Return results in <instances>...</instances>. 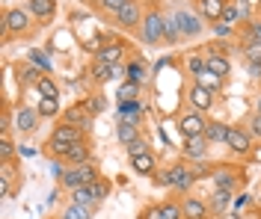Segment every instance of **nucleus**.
Listing matches in <instances>:
<instances>
[{
	"label": "nucleus",
	"instance_id": "nucleus-1",
	"mask_svg": "<svg viewBox=\"0 0 261 219\" xmlns=\"http://www.w3.org/2000/svg\"><path fill=\"white\" fill-rule=\"evenodd\" d=\"M140 36H143V42L146 45H158L163 39V12L158 6H151L143 18V24H140Z\"/></svg>",
	"mask_w": 261,
	"mask_h": 219
},
{
	"label": "nucleus",
	"instance_id": "nucleus-2",
	"mask_svg": "<svg viewBox=\"0 0 261 219\" xmlns=\"http://www.w3.org/2000/svg\"><path fill=\"white\" fill-rule=\"evenodd\" d=\"M98 181V172L95 166H71L68 172L63 175V184L68 186V190H77V186H92Z\"/></svg>",
	"mask_w": 261,
	"mask_h": 219
},
{
	"label": "nucleus",
	"instance_id": "nucleus-3",
	"mask_svg": "<svg viewBox=\"0 0 261 219\" xmlns=\"http://www.w3.org/2000/svg\"><path fill=\"white\" fill-rule=\"evenodd\" d=\"M3 30H6V36H24L30 30V12L21 9V6L9 9V12L3 15Z\"/></svg>",
	"mask_w": 261,
	"mask_h": 219
},
{
	"label": "nucleus",
	"instance_id": "nucleus-4",
	"mask_svg": "<svg viewBox=\"0 0 261 219\" xmlns=\"http://www.w3.org/2000/svg\"><path fill=\"white\" fill-rule=\"evenodd\" d=\"M175 18H178L181 36L196 39V36L202 33V15H199V12H193V9H184V6H175Z\"/></svg>",
	"mask_w": 261,
	"mask_h": 219
},
{
	"label": "nucleus",
	"instance_id": "nucleus-5",
	"mask_svg": "<svg viewBox=\"0 0 261 219\" xmlns=\"http://www.w3.org/2000/svg\"><path fill=\"white\" fill-rule=\"evenodd\" d=\"M161 181L163 184H169V186H175V190H181V193H187V190L193 186V181H196V172L193 169H187V166H172Z\"/></svg>",
	"mask_w": 261,
	"mask_h": 219
},
{
	"label": "nucleus",
	"instance_id": "nucleus-6",
	"mask_svg": "<svg viewBox=\"0 0 261 219\" xmlns=\"http://www.w3.org/2000/svg\"><path fill=\"white\" fill-rule=\"evenodd\" d=\"M205 128H208V121L199 116V113H184L178 118V131L184 134V139H190V136H205Z\"/></svg>",
	"mask_w": 261,
	"mask_h": 219
},
{
	"label": "nucleus",
	"instance_id": "nucleus-7",
	"mask_svg": "<svg viewBox=\"0 0 261 219\" xmlns=\"http://www.w3.org/2000/svg\"><path fill=\"white\" fill-rule=\"evenodd\" d=\"M214 184H217V190H231L234 193V186L244 181V175H241V169H228V166H220L211 172Z\"/></svg>",
	"mask_w": 261,
	"mask_h": 219
},
{
	"label": "nucleus",
	"instance_id": "nucleus-8",
	"mask_svg": "<svg viewBox=\"0 0 261 219\" xmlns=\"http://www.w3.org/2000/svg\"><path fill=\"white\" fill-rule=\"evenodd\" d=\"M89 154H92V145H89L86 139H81V142H74V145L68 148V154H65L63 160L68 166H86V163H89Z\"/></svg>",
	"mask_w": 261,
	"mask_h": 219
},
{
	"label": "nucleus",
	"instance_id": "nucleus-9",
	"mask_svg": "<svg viewBox=\"0 0 261 219\" xmlns=\"http://www.w3.org/2000/svg\"><path fill=\"white\" fill-rule=\"evenodd\" d=\"M140 18H146L143 9H140V0H128V3L122 6V12L116 15V21H119L122 27H140Z\"/></svg>",
	"mask_w": 261,
	"mask_h": 219
},
{
	"label": "nucleus",
	"instance_id": "nucleus-10",
	"mask_svg": "<svg viewBox=\"0 0 261 219\" xmlns=\"http://www.w3.org/2000/svg\"><path fill=\"white\" fill-rule=\"evenodd\" d=\"M50 139H57V142H63V145H74V142H81V139H83V131L77 128V124L63 121V124H57V131H54Z\"/></svg>",
	"mask_w": 261,
	"mask_h": 219
},
{
	"label": "nucleus",
	"instance_id": "nucleus-11",
	"mask_svg": "<svg viewBox=\"0 0 261 219\" xmlns=\"http://www.w3.org/2000/svg\"><path fill=\"white\" fill-rule=\"evenodd\" d=\"M163 42H166V45H178V42H181V30H178L175 9L163 12Z\"/></svg>",
	"mask_w": 261,
	"mask_h": 219
},
{
	"label": "nucleus",
	"instance_id": "nucleus-12",
	"mask_svg": "<svg viewBox=\"0 0 261 219\" xmlns=\"http://www.w3.org/2000/svg\"><path fill=\"white\" fill-rule=\"evenodd\" d=\"M187 101L193 104L196 113H205V110H211V107H214V92L202 89V86H193V89H190V95H187Z\"/></svg>",
	"mask_w": 261,
	"mask_h": 219
},
{
	"label": "nucleus",
	"instance_id": "nucleus-13",
	"mask_svg": "<svg viewBox=\"0 0 261 219\" xmlns=\"http://www.w3.org/2000/svg\"><path fill=\"white\" fill-rule=\"evenodd\" d=\"M196 6H199V15H202V18H208L211 24H217V21L223 18L226 0H196Z\"/></svg>",
	"mask_w": 261,
	"mask_h": 219
},
{
	"label": "nucleus",
	"instance_id": "nucleus-14",
	"mask_svg": "<svg viewBox=\"0 0 261 219\" xmlns=\"http://www.w3.org/2000/svg\"><path fill=\"white\" fill-rule=\"evenodd\" d=\"M122 53H125V42H110V45H104V48L95 53V62H110V66H119Z\"/></svg>",
	"mask_w": 261,
	"mask_h": 219
},
{
	"label": "nucleus",
	"instance_id": "nucleus-15",
	"mask_svg": "<svg viewBox=\"0 0 261 219\" xmlns=\"http://www.w3.org/2000/svg\"><path fill=\"white\" fill-rule=\"evenodd\" d=\"M65 121L68 124H77L81 131H86V128H92V113L86 110V104H77V107H71L65 113Z\"/></svg>",
	"mask_w": 261,
	"mask_h": 219
},
{
	"label": "nucleus",
	"instance_id": "nucleus-16",
	"mask_svg": "<svg viewBox=\"0 0 261 219\" xmlns=\"http://www.w3.org/2000/svg\"><path fill=\"white\" fill-rule=\"evenodd\" d=\"M226 145L231 148V151L246 154V151H249V134H246V131H241V128H228V139H226Z\"/></svg>",
	"mask_w": 261,
	"mask_h": 219
},
{
	"label": "nucleus",
	"instance_id": "nucleus-17",
	"mask_svg": "<svg viewBox=\"0 0 261 219\" xmlns=\"http://www.w3.org/2000/svg\"><path fill=\"white\" fill-rule=\"evenodd\" d=\"M116 139L122 142V145H130L134 139H140V124H134L128 118H122L119 124H116Z\"/></svg>",
	"mask_w": 261,
	"mask_h": 219
},
{
	"label": "nucleus",
	"instance_id": "nucleus-18",
	"mask_svg": "<svg viewBox=\"0 0 261 219\" xmlns=\"http://www.w3.org/2000/svg\"><path fill=\"white\" fill-rule=\"evenodd\" d=\"M205 68L214 71L217 77H228V71H231V66H228V59L223 53H208V56H205Z\"/></svg>",
	"mask_w": 261,
	"mask_h": 219
},
{
	"label": "nucleus",
	"instance_id": "nucleus-19",
	"mask_svg": "<svg viewBox=\"0 0 261 219\" xmlns=\"http://www.w3.org/2000/svg\"><path fill=\"white\" fill-rule=\"evenodd\" d=\"M39 121V110H30V107H21L15 113V128L18 131H33Z\"/></svg>",
	"mask_w": 261,
	"mask_h": 219
},
{
	"label": "nucleus",
	"instance_id": "nucleus-20",
	"mask_svg": "<svg viewBox=\"0 0 261 219\" xmlns=\"http://www.w3.org/2000/svg\"><path fill=\"white\" fill-rule=\"evenodd\" d=\"M196 86H202V89H208V92H214V95H217V92L223 89V77H217L214 71H208V68H205V71H199V74H196Z\"/></svg>",
	"mask_w": 261,
	"mask_h": 219
},
{
	"label": "nucleus",
	"instance_id": "nucleus-21",
	"mask_svg": "<svg viewBox=\"0 0 261 219\" xmlns=\"http://www.w3.org/2000/svg\"><path fill=\"white\" fill-rule=\"evenodd\" d=\"M140 89H143V86H137V83H130V80H125V83L119 86V92H116V101H119V104L140 101Z\"/></svg>",
	"mask_w": 261,
	"mask_h": 219
},
{
	"label": "nucleus",
	"instance_id": "nucleus-22",
	"mask_svg": "<svg viewBox=\"0 0 261 219\" xmlns=\"http://www.w3.org/2000/svg\"><path fill=\"white\" fill-rule=\"evenodd\" d=\"M205 139H208V142H226L228 139V124H223V121H208Z\"/></svg>",
	"mask_w": 261,
	"mask_h": 219
},
{
	"label": "nucleus",
	"instance_id": "nucleus-23",
	"mask_svg": "<svg viewBox=\"0 0 261 219\" xmlns=\"http://www.w3.org/2000/svg\"><path fill=\"white\" fill-rule=\"evenodd\" d=\"M184 151H187V157H193V160H202L205 151H208V139H205V136H190Z\"/></svg>",
	"mask_w": 261,
	"mask_h": 219
},
{
	"label": "nucleus",
	"instance_id": "nucleus-24",
	"mask_svg": "<svg viewBox=\"0 0 261 219\" xmlns=\"http://www.w3.org/2000/svg\"><path fill=\"white\" fill-rule=\"evenodd\" d=\"M181 207H184V219H205L208 216V207L199 202V199H187Z\"/></svg>",
	"mask_w": 261,
	"mask_h": 219
},
{
	"label": "nucleus",
	"instance_id": "nucleus-25",
	"mask_svg": "<svg viewBox=\"0 0 261 219\" xmlns=\"http://www.w3.org/2000/svg\"><path fill=\"white\" fill-rule=\"evenodd\" d=\"M27 9H30L36 18H50L54 15V0H27Z\"/></svg>",
	"mask_w": 261,
	"mask_h": 219
},
{
	"label": "nucleus",
	"instance_id": "nucleus-26",
	"mask_svg": "<svg viewBox=\"0 0 261 219\" xmlns=\"http://www.w3.org/2000/svg\"><path fill=\"white\" fill-rule=\"evenodd\" d=\"M130 166H134V172H140V175H151V172H154V157H151V154L130 157Z\"/></svg>",
	"mask_w": 261,
	"mask_h": 219
},
{
	"label": "nucleus",
	"instance_id": "nucleus-27",
	"mask_svg": "<svg viewBox=\"0 0 261 219\" xmlns=\"http://www.w3.org/2000/svg\"><path fill=\"white\" fill-rule=\"evenodd\" d=\"M125 77H128L130 83L143 86V83H146V77H148V71H146V66H143L140 59H134V62L128 66V74H125Z\"/></svg>",
	"mask_w": 261,
	"mask_h": 219
},
{
	"label": "nucleus",
	"instance_id": "nucleus-28",
	"mask_svg": "<svg viewBox=\"0 0 261 219\" xmlns=\"http://www.w3.org/2000/svg\"><path fill=\"white\" fill-rule=\"evenodd\" d=\"M119 113L128 118V121H134V124H140V118H143V107H140V101H130V104H119Z\"/></svg>",
	"mask_w": 261,
	"mask_h": 219
},
{
	"label": "nucleus",
	"instance_id": "nucleus-29",
	"mask_svg": "<svg viewBox=\"0 0 261 219\" xmlns=\"http://www.w3.org/2000/svg\"><path fill=\"white\" fill-rule=\"evenodd\" d=\"M92 77H95L98 83H107V80H113L116 77V66H110V62H95Z\"/></svg>",
	"mask_w": 261,
	"mask_h": 219
},
{
	"label": "nucleus",
	"instance_id": "nucleus-30",
	"mask_svg": "<svg viewBox=\"0 0 261 219\" xmlns=\"http://www.w3.org/2000/svg\"><path fill=\"white\" fill-rule=\"evenodd\" d=\"M71 199H74V204H86V207H95L98 204L89 186H77V190H71Z\"/></svg>",
	"mask_w": 261,
	"mask_h": 219
},
{
	"label": "nucleus",
	"instance_id": "nucleus-31",
	"mask_svg": "<svg viewBox=\"0 0 261 219\" xmlns=\"http://www.w3.org/2000/svg\"><path fill=\"white\" fill-rule=\"evenodd\" d=\"M92 210H95V207H86V204H71V207H65L63 219H92Z\"/></svg>",
	"mask_w": 261,
	"mask_h": 219
},
{
	"label": "nucleus",
	"instance_id": "nucleus-32",
	"mask_svg": "<svg viewBox=\"0 0 261 219\" xmlns=\"http://www.w3.org/2000/svg\"><path fill=\"white\" fill-rule=\"evenodd\" d=\"M246 62H255V66H261V42H255V39H252V33H249V42H246Z\"/></svg>",
	"mask_w": 261,
	"mask_h": 219
},
{
	"label": "nucleus",
	"instance_id": "nucleus-33",
	"mask_svg": "<svg viewBox=\"0 0 261 219\" xmlns=\"http://www.w3.org/2000/svg\"><path fill=\"white\" fill-rule=\"evenodd\" d=\"M228 199H231V190H214L211 210H214V213H220V210H223V207L228 204Z\"/></svg>",
	"mask_w": 261,
	"mask_h": 219
},
{
	"label": "nucleus",
	"instance_id": "nucleus-34",
	"mask_svg": "<svg viewBox=\"0 0 261 219\" xmlns=\"http://www.w3.org/2000/svg\"><path fill=\"white\" fill-rule=\"evenodd\" d=\"M36 89H39V95H42V98H57V95H60V89L54 86V80H50V77H42Z\"/></svg>",
	"mask_w": 261,
	"mask_h": 219
},
{
	"label": "nucleus",
	"instance_id": "nucleus-35",
	"mask_svg": "<svg viewBox=\"0 0 261 219\" xmlns=\"http://www.w3.org/2000/svg\"><path fill=\"white\" fill-rule=\"evenodd\" d=\"M241 15H244V12H241L234 3H226V9H223V18H220V21H226L228 27H231V24H238V21H241Z\"/></svg>",
	"mask_w": 261,
	"mask_h": 219
},
{
	"label": "nucleus",
	"instance_id": "nucleus-36",
	"mask_svg": "<svg viewBox=\"0 0 261 219\" xmlns=\"http://www.w3.org/2000/svg\"><path fill=\"white\" fill-rule=\"evenodd\" d=\"M161 213H163V219H184V207L166 202V204H161Z\"/></svg>",
	"mask_w": 261,
	"mask_h": 219
},
{
	"label": "nucleus",
	"instance_id": "nucleus-37",
	"mask_svg": "<svg viewBox=\"0 0 261 219\" xmlns=\"http://www.w3.org/2000/svg\"><path fill=\"white\" fill-rule=\"evenodd\" d=\"M125 3H128V0H98V6H101L104 12H110V15H119Z\"/></svg>",
	"mask_w": 261,
	"mask_h": 219
},
{
	"label": "nucleus",
	"instance_id": "nucleus-38",
	"mask_svg": "<svg viewBox=\"0 0 261 219\" xmlns=\"http://www.w3.org/2000/svg\"><path fill=\"white\" fill-rule=\"evenodd\" d=\"M57 98H42L39 101V116H57Z\"/></svg>",
	"mask_w": 261,
	"mask_h": 219
},
{
	"label": "nucleus",
	"instance_id": "nucleus-39",
	"mask_svg": "<svg viewBox=\"0 0 261 219\" xmlns=\"http://www.w3.org/2000/svg\"><path fill=\"white\" fill-rule=\"evenodd\" d=\"M45 74L39 71V68H24L21 71V83H33V86H39V80H42Z\"/></svg>",
	"mask_w": 261,
	"mask_h": 219
},
{
	"label": "nucleus",
	"instance_id": "nucleus-40",
	"mask_svg": "<svg viewBox=\"0 0 261 219\" xmlns=\"http://www.w3.org/2000/svg\"><path fill=\"white\" fill-rule=\"evenodd\" d=\"M89 190H92V196H95V202H101V199H104V196L110 193V184H107L104 178H98V181H95L92 186H89Z\"/></svg>",
	"mask_w": 261,
	"mask_h": 219
},
{
	"label": "nucleus",
	"instance_id": "nucleus-41",
	"mask_svg": "<svg viewBox=\"0 0 261 219\" xmlns=\"http://www.w3.org/2000/svg\"><path fill=\"white\" fill-rule=\"evenodd\" d=\"M125 148H128L130 157H140V154H148V142H146V139H134V142L125 145Z\"/></svg>",
	"mask_w": 261,
	"mask_h": 219
},
{
	"label": "nucleus",
	"instance_id": "nucleus-42",
	"mask_svg": "<svg viewBox=\"0 0 261 219\" xmlns=\"http://www.w3.org/2000/svg\"><path fill=\"white\" fill-rule=\"evenodd\" d=\"M83 104H86V110H89V113H101V110L107 107V101H104L101 95H98V98H89V101H83Z\"/></svg>",
	"mask_w": 261,
	"mask_h": 219
},
{
	"label": "nucleus",
	"instance_id": "nucleus-43",
	"mask_svg": "<svg viewBox=\"0 0 261 219\" xmlns=\"http://www.w3.org/2000/svg\"><path fill=\"white\" fill-rule=\"evenodd\" d=\"M214 36H217V39H228V36H231V27H228L226 21H217V24H214Z\"/></svg>",
	"mask_w": 261,
	"mask_h": 219
},
{
	"label": "nucleus",
	"instance_id": "nucleus-44",
	"mask_svg": "<svg viewBox=\"0 0 261 219\" xmlns=\"http://www.w3.org/2000/svg\"><path fill=\"white\" fill-rule=\"evenodd\" d=\"M0 157H3V160L12 157V142H9V136L6 134H3V139H0Z\"/></svg>",
	"mask_w": 261,
	"mask_h": 219
},
{
	"label": "nucleus",
	"instance_id": "nucleus-45",
	"mask_svg": "<svg viewBox=\"0 0 261 219\" xmlns=\"http://www.w3.org/2000/svg\"><path fill=\"white\" fill-rule=\"evenodd\" d=\"M190 71H193V77L199 71H205V56H193V59H190Z\"/></svg>",
	"mask_w": 261,
	"mask_h": 219
},
{
	"label": "nucleus",
	"instance_id": "nucleus-46",
	"mask_svg": "<svg viewBox=\"0 0 261 219\" xmlns=\"http://www.w3.org/2000/svg\"><path fill=\"white\" fill-rule=\"evenodd\" d=\"M30 59L36 62V66H45V71L50 68V59H48V56H42L39 51H33V53H30Z\"/></svg>",
	"mask_w": 261,
	"mask_h": 219
},
{
	"label": "nucleus",
	"instance_id": "nucleus-47",
	"mask_svg": "<svg viewBox=\"0 0 261 219\" xmlns=\"http://www.w3.org/2000/svg\"><path fill=\"white\" fill-rule=\"evenodd\" d=\"M143 219H163V213H161V207H148L146 213H143Z\"/></svg>",
	"mask_w": 261,
	"mask_h": 219
},
{
	"label": "nucleus",
	"instance_id": "nucleus-48",
	"mask_svg": "<svg viewBox=\"0 0 261 219\" xmlns=\"http://www.w3.org/2000/svg\"><path fill=\"white\" fill-rule=\"evenodd\" d=\"M252 134L261 136V113H255V116H252Z\"/></svg>",
	"mask_w": 261,
	"mask_h": 219
},
{
	"label": "nucleus",
	"instance_id": "nucleus-49",
	"mask_svg": "<svg viewBox=\"0 0 261 219\" xmlns=\"http://www.w3.org/2000/svg\"><path fill=\"white\" fill-rule=\"evenodd\" d=\"M249 74H252V77H261V66H255V62H249Z\"/></svg>",
	"mask_w": 261,
	"mask_h": 219
},
{
	"label": "nucleus",
	"instance_id": "nucleus-50",
	"mask_svg": "<svg viewBox=\"0 0 261 219\" xmlns=\"http://www.w3.org/2000/svg\"><path fill=\"white\" fill-rule=\"evenodd\" d=\"M258 113H261V95H258Z\"/></svg>",
	"mask_w": 261,
	"mask_h": 219
}]
</instances>
